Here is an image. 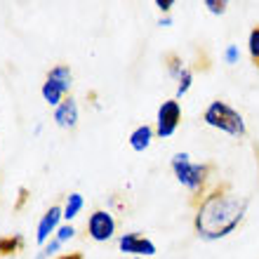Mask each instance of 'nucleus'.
Listing matches in <instances>:
<instances>
[{
  "label": "nucleus",
  "instance_id": "obj_21",
  "mask_svg": "<svg viewBox=\"0 0 259 259\" xmlns=\"http://www.w3.org/2000/svg\"><path fill=\"white\" fill-rule=\"evenodd\" d=\"M153 5L158 7V12H160V17H167V14L172 12V7H175V0H156Z\"/></svg>",
  "mask_w": 259,
  "mask_h": 259
},
{
  "label": "nucleus",
  "instance_id": "obj_18",
  "mask_svg": "<svg viewBox=\"0 0 259 259\" xmlns=\"http://www.w3.org/2000/svg\"><path fill=\"white\" fill-rule=\"evenodd\" d=\"M240 57H243V52H240V48L236 45V42H231V45H226V48L222 50V62H224L226 66H236V64H240Z\"/></svg>",
  "mask_w": 259,
  "mask_h": 259
},
{
  "label": "nucleus",
  "instance_id": "obj_14",
  "mask_svg": "<svg viewBox=\"0 0 259 259\" xmlns=\"http://www.w3.org/2000/svg\"><path fill=\"white\" fill-rule=\"evenodd\" d=\"M62 250H64L62 243H59L57 238H52L50 243H45V245L35 252L33 259H59V257H62Z\"/></svg>",
  "mask_w": 259,
  "mask_h": 259
},
{
  "label": "nucleus",
  "instance_id": "obj_22",
  "mask_svg": "<svg viewBox=\"0 0 259 259\" xmlns=\"http://www.w3.org/2000/svg\"><path fill=\"white\" fill-rule=\"evenodd\" d=\"M172 24H175L172 14H167V17H160V19H158V26H160V28H170Z\"/></svg>",
  "mask_w": 259,
  "mask_h": 259
},
{
  "label": "nucleus",
  "instance_id": "obj_3",
  "mask_svg": "<svg viewBox=\"0 0 259 259\" xmlns=\"http://www.w3.org/2000/svg\"><path fill=\"white\" fill-rule=\"evenodd\" d=\"M203 123L207 125V127L217 130V132H224V135L233 137V139H243V137L247 135L245 116H243L236 106L224 102V99H214V102H210L205 106Z\"/></svg>",
  "mask_w": 259,
  "mask_h": 259
},
{
  "label": "nucleus",
  "instance_id": "obj_5",
  "mask_svg": "<svg viewBox=\"0 0 259 259\" xmlns=\"http://www.w3.org/2000/svg\"><path fill=\"white\" fill-rule=\"evenodd\" d=\"M179 125H182V102L179 99H165L160 102L156 111V139H170V137L177 135Z\"/></svg>",
  "mask_w": 259,
  "mask_h": 259
},
{
  "label": "nucleus",
  "instance_id": "obj_6",
  "mask_svg": "<svg viewBox=\"0 0 259 259\" xmlns=\"http://www.w3.org/2000/svg\"><path fill=\"white\" fill-rule=\"evenodd\" d=\"M116 245H118V252H123L125 257H144V259H151L158 254V247L156 243L144 236L139 231H125V233H118L116 238Z\"/></svg>",
  "mask_w": 259,
  "mask_h": 259
},
{
  "label": "nucleus",
  "instance_id": "obj_1",
  "mask_svg": "<svg viewBox=\"0 0 259 259\" xmlns=\"http://www.w3.org/2000/svg\"><path fill=\"white\" fill-rule=\"evenodd\" d=\"M250 200L229 186H212L198 198L193 210V231L205 243L229 238L247 217Z\"/></svg>",
  "mask_w": 259,
  "mask_h": 259
},
{
  "label": "nucleus",
  "instance_id": "obj_4",
  "mask_svg": "<svg viewBox=\"0 0 259 259\" xmlns=\"http://www.w3.org/2000/svg\"><path fill=\"white\" fill-rule=\"evenodd\" d=\"M85 233L92 243H111L118 238V219L113 210L109 207H99L88 214L85 222Z\"/></svg>",
  "mask_w": 259,
  "mask_h": 259
},
{
  "label": "nucleus",
  "instance_id": "obj_16",
  "mask_svg": "<svg viewBox=\"0 0 259 259\" xmlns=\"http://www.w3.org/2000/svg\"><path fill=\"white\" fill-rule=\"evenodd\" d=\"M247 57L259 66V26H252L247 33Z\"/></svg>",
  "mask_w": 259,
  "mask_h": 259
},
{
  "label": "nucleus",
  "instance_id": "obj_2",
  "mask_svg": "<svg viewBox=\"0 0 259 259\" xmlns=\"http://www.w3.org/2000/svg\"><path fill=\"white\" fill-rule=\"evenodd\" d=\"M170 170H172V177L177 179V184L182 189H186L191 196L200 198L207 193L212 167L207 163H196L189 151H177L170 158Z\"/></svg>",
  "mask_w": 259,
  "mask_h": 259
},
{
  "label": "nucleus",
  "instance_id": "obj_12",
  "mask_svg": "<svg viewBox=\"0 0 259 259\" xmlns=\"http://www.w3.org/2000/svg\"><path fill=\"white\" fill-rule=\"evenodd\" d=\"M40 97H42V102L48 104L50 109H57V106H59V104L66 99V95H64L62 90L57 88L55 82H50V80H45L40 85Z\"/></svg>",
  "mask_w": 259,
  "mask_h": 259
},
{
  "label": "nucleus",
  "instance_id": "obj_10",
  "mask_svg": "<svg viewBox=\"0 0 259 259\" xmlns=\"http://www.w3.org/2000/svg\"><path fill=\"white\" fill-rule=\"evenodd\" d=\"M45 80L55 82L57 88H59L64 95L68 97V95H71V90H73V71H71V66H68V64H55V66L48 71Z\"/></svg>",
  "mask_w": 259,
  "mask_h": 259
},
{
  "label": "nucleus",
  "instance_id": "obj_19",
  "mask_svg": "<svg viewBox=\"0 0 259 259\" xmlns=\"http://www.w3.org/2000/svg\"><path fill=\"white\" fill-rule=\"evenodd\" d=\"M78 236V229H75V224H66L64 222L62 226H59V231L55 233V238L62 243V245H66V243H71V240Z\"/></svg>",
  "mask_w": 259,
  "mask_h": 259
},
{
  "label": "nucleus",
  "instance_id": "obj_23",
  "mask_svg": "<svg viewBox=\"0 0 259 259\" xmlns=\"http://www.w3.org/2000/svg\"><path fill=\"white\" fill-rule=\"evenodd\" d=\"M135 259H144V257H135Z\"/></svg>",
  "mask_w": 259,
  "mask_h": 259
},
{
  "label": "nucleus",
  "instance_id": "obj_8",
  "mask_svg": "<svg viewBox=\"0 0 259 259\" xmlns=\"http://www.w3.org/2000/svg\"><path fill=\"white\" fill-rule=\"evenodd\" d=\"M52 120L59 130H75L80 123V106H78V99L73 95H68L57 109H52Z\"/></svg>",
  "mask_w": 259,
  "mask_h": 259
},
{
  "label": "nucleus",
  "instance_id": "obj_13",
  "mask_svg": "<svg viewBox=\"0 0 259 259\" xmlns=\"http://www.w3.org/2000/svg\"><path fill=\"white\" fill-rule=\"evenodd\" d=\"M165 68H167V75H170L172 80L177 82L182 75L186 73V68H189V64L182 59L179 55H170L167 59H165Z\"/></svg>",
  "mask_w": 259,
  "mask_h": 259
},
{
  "label": "nucleus",
  "instance_id": "obj_7",
  "mask_svg": "<svg viewBox=\"0 0 259 259\" xmlns=\"http://www.w3.org/2000/svg\"><path fill=\"white\" fill-rule=\"evenodd\" d=\"M64 224V212L62 205H50L48 210L40 214L38 224H35V243L38 245H45L50 240L55 238V233L59 231V226Z\"/></svg>",
  "mask_w": 259,
  "mask_h": 259
},
{
  "label": "nucleus",
  "instance_id": "obj_17",
  "mask_svg": "<svg viewBox=\"0 0 259 259\" xmlns=\"http://www.w3.org/2000/svg\"><path fill=\"white\" fill-rule=\"evenodd\" d=\"M21 245H24V236H19V233L7 236V238L0 240V254H12V252H17Z\"/></svg>",
  "mask_w": 259,
  "mask_h": 259
},
{
  "label": "nucleus",
  "instance_id": "obj_20",
  "mask_svg": "<svg viewBox=\"0 0 259 259\" xmlns=\"http://www.w3.org/2000/svg\"><path fill=\"white\" fill-rule=\"evenodd\" d=\"M203 7L210 14H214V17H222V14H226V10H229V3H226V0H203Z\"/></svg>",
  "mask_w": 259,
  "mask_h": 259
},
{
  "label": "nucleus",
  "instance_id": "obj_9",
  "mask_svg": "<svg viewBox=\"0 0 259 259\" xmlns=\"http://www.w3.org/2000/svg\"><path fill=\"white\" fill-rule=\"evenodd\" d=\"M156 142V130H153V125H137L132 132H130L127 137V144L130 149L137 151V153H144V151L151 149V144Z\"/></svg>",
  "mask_w": 259,
  "mask_h": 259
},
{
  "label": "nucleus",
  "instance_id": "obj_11",
  "mask_svg": "<svg viewBox=\"0 0 259 259\" xmlns=\"http://www.w3.org/2000/svg\"><path fill=\"white\" fill-rule=\"evenodd\" d=\"M82 210H85V196H82V193L73 191L64 198L62 212H64V222H66V224H73L75 217H78Z\"/></svg>",
  "mask_w": 259,
  "mask_h": 259
},
{
  "label": "nucleus",
  "instance_id": "obj_15",
  "mask_svg": "<svg viewBox=\"0 0 259 259\" xmlns=\"http://www.w3.org/2000/svg\"><path fill=\"white\" fill-rule=\"evenodd\" d=\"M193 80H196V73H193V68L189 66V68H186V73L177 80V90H175V99H182V97L189 95V92H191V88H193Z\"/></svg>",
  "mask_w": 259,
  "mask_h": 259
}]
</instances>
